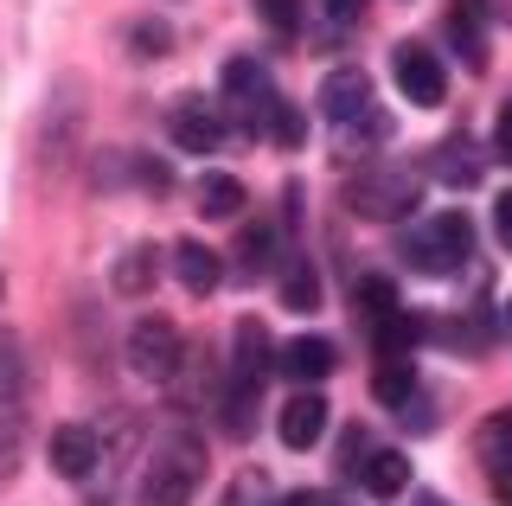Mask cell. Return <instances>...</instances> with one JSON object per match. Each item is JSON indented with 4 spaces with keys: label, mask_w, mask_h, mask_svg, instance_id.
<instances>
[{
    "label": "cell",
    "mask_w": 512,
    "mask_h": 506,
    "mask_svg": "<svg viewBox=\"0 0 512 506\" xmlns=\"http://www.w3.org/2000/svg\"><path fill=\"white\" fill-rule=\"evenodd\" d=\"M448 39H455V52H461L468 71L487 65V33H480V7L474 0H455V7H448Z\"/></svg>",
    "instance_id": "ac0fdd59"
},
{
    "label": "cell",
    "mask_w": 512,
    "mask_h": 506,
    "mask_svg": "<svg viewBox=\"0 0 512 506\" xmlns=\"http://www.w3.org/2000/svg\"><path fill=\"white\" fill-rule=\"evenodd\" d=\"M269 141H276V148H301V135H308V116H301V103H276L269 109V129H263Z\"/></svg>",
    "instance_id": "f1b7e54d"
},
{
    "label": "cell",
    "mask_w": 512,
    "mask_h": 506,
    "mask_svg": "<svg viewBox=\"0 0 512 506\" xmlns=\"http://www.w3.org/2000/svg\"><path fill=\"white\" fill-rule=\"evenodd\" d=\"M0 295H7V276H0Z\"/></svg>",
    "instance_id": "74e56055"
},
{
    "label": "cell",
    "mask_w": 512,
    "mask_h": 506,
    "mask_svg": "<svg viewBox=\"0 0 512 506\" xmlns=\"http://www.w3.org/2000/svg\"><path fill=\"white\" fill-rule=\"evenodd\" d=\"M506 321H512V302H506Z\"/></svg>",
    "instance_id": "f35d334b"
},
{
    "label": "cell",
    "mask_w": 512,
    "mask_h": 506,
    "mask_svg": "<svg viewBox=\"0 0 512 506\" xmlns=\"http://www.w3.org/2000/svg\"><path fill=\"white\" fill-rule=\"evenodd\" d=\"M474 455H480V474L500 500H512V410H493L487 423L474 430Z\"/></svg>",
    "instance_id": "30bf717a"
},
{
    "label": "cell",
    "mask_w": 512,
    "mask_h": 506,
    "mask_svg": "<svg viewBox=\"0 0 512 506\" xmlns=\"http://www.w3.org/2000/svg\"><path fill=\"white\" fill-rule=\"evenodd\" d=\"M429 173H436L442 186H461V193H468V186H480V154H474V141L468 135H455V141H442L436 148V161H429Z\"/></svg>",
    "instance_id": "2e32d148"
},
{
    "label": "cell",
    "mask_w": 512,
    "mask_h": 506,
    "mask_svg": "<svg viewBox=\"0 0 512 506\" xmlns=\"http://www.w3.org/2000/svg\"><path fill=\"white\" fill-rule=\"evenodd\" d=\"M359 308H365V321L397 314V308H404V302H397V282H391V276H365V282H359Z\"/></svg>",
    "instance_id": "f546056e"
},
{
    "label": "cell",
    "mask_w": 512,
    "mask_h": 506,
    "mask_svg": "<svg viewBox=\"0 0 512 506\" xmlns=\"http://www.w3.org/2000/svg\"><path fill=\"white\" fill-rule=\"evenodd\" d=\"M173 276H180V289H186V295H212V289H218V276H224V263H218V250H212V244L186 237V244H173Z\"/></svg>",
    "instance_id": "5bb4252c"
},
{
    "label": "cell",
    "mask_w": 512,
    "mask_h": 506,
    "mask_svg": "<svg viewBox=\"0 0 512 506\" xmlns=\"http://www.w3.org/2000/svg\"><path fill=\"white\" fill-rule=\"evenodd\" d=\"M391 77H397V90H404V103H416V109H436V103L448 97L442 58L429 52V45H416V39H404V45L391 52Z\"/></svg>",
    "instance_id": "8992f818"
},
{
    "label": "cell",
    "mask_w": 512,
    "mask_h": 506,
    "mask_svg": "<svg viewBox=\"0 0 512 506\" xmlns=\"http://www.w3.org/2000/svg\"><path fill=\"white\" fill-rule=\"evenodd\" d=\"M276 436H282V449H314V442L327 436V398H320V391H295V398L276 410Z\"/></svg>",
    "instance_id": "8fae6325"
},
{
    "label": "cell",
    "mask_w": 512,
    "mask_h": 506,
    "mask_svg": "<svg viewBox=\"0 0 512 506\" xmlns=\"http://www.w3.org/2000/svg\"><path fill=\"white\" fill-rule=\"evenodd\" d=\"M487 7H493V13H500V20L512 26V0H487Z\"/></svg>",
    "instance_id": "8d00e7d4"
},
{
    "label": "cell",
    "mask_w": 512,
    "mask_h": 506,
    "mask_svg": "<svg viewBox=\"0 0 512 506\" xmlns=\"http://www.w3.org/2000/svg\"><path fill=\"white\" fill-rule=\"evenodd\" d=\"M167 135H173V148H180V154H218L224 122H218V109H212V103L180 97V103L167 109Z\"/></svg>",
    "instance_id": "9c48e42d"
},
{
    "label": "cell",
    "mask_w": 512,
    "mask_h": 506,
    "mask_svg": "<svg viewBox=\"0 0 512 506\" xmlns=\"http://www.w3.org/2000/svg\"><path fill=\"white\" fill-rule=\"evenodd\" d=\"M320 13H327L333 26H352V20L365 13V0H320Z\"/></svg>",
    "instance_id": "d6a6232c"
},
{
    "label": "cell",
    "mask_w": 512,
    "mask_h": 506,
    "mask_svg": "<svg viewBox=\"0 0 512 506\" xmlns=\"http://www.w3.org/2000/svg\"><path fill=\"white\" fill-rule=\"evenodd\" d=\"M237 270H244L250 282L276 270V231L269 225H244V237H237Z\"/></svg>",
    "instance_id": "cb8c5ba5"
},
{
    "label": "cell",
    "mask_w": 512,
    "mask_h": 506,
    "mask_svg": "<svg viewBox=\"0 0 512 506\" xmlns=\"http://www.w3.org/2000/svg\"><path fill=\"white\" fill-rule=\"evenodd\" d=\"M20 462H26V430L13 410H0V494L20 481Z\"/></svg>",
    "instance_id": "4316f807"
},
{
    "label": "cell",
    "mask_w": 512,
    "mask_h": 506,
    "mask_svg": "<svg viewBox=\"0 0 512 506\" xmlns=\"http://www.w3.org/2000/svg\"><path fill=\"white\" fill-rule=\"evenodd\" d=\"M404 257H410V270H423V276H455L461 263L474 257V225H468V212H442V218H429L423 231H410Z\"/></svg>",
    "instance_id": "3957f363"
},
{
    "label": "cell",
    "mask_w": 512,
    "mask_h": 506,
    "mask_svg": "<svg viewBox=\"0 0 512 506\" xmlns=\"http://www.w3.org/2000/svg\"><path fill=\"white\" fill-rule=\"evenodd\" d=\"M224 430L231 436H250L256 430V378H231V391H224Z\"/></svg>",
    "instance_id": "484cf974"
},
{
    "label": "cell",
    "mask_w": 512,
    "mask_h": 506,
    "mask_svg": "<svg viewBox=\"0 0 512 506\" xmlns=\"http://www.w3.org/2000/svg\"><path fill=\"white\" fill-rule=\"evenodd\" d=\"M109 282H116V295H128V302H141V295L160 282V250L154 244H135L116 257V270H109Z\"/></svg>",
    "instance_id": "9a60e30c"
},
{
    "label": "cell",
    "mask_w": 512,
    "mask_h": 506,
    "mask_svg": "<svg viewBox=\"0 0 512 506\" xmlns=\"http://www.w3.org/2000/svg\"><path fill=\"white\" fill-rule=\"evenodd\" d=\"M359 481H365V494H378V500L404 494V487H410L404 449H372V455H365V468H359Z\"/></svg>",
    "instance_id": "d6986e66"
},
{
    "label": "cell",
    "mask_w": 512,
    "mask_h": 506,
    "mask_svg": "<svg viewBox=\"0 0 512 506\" xmlns=\"http://www.w3.org/2000/svg\"><path fill=\"white\" fill-rule=\"evenodd\" d=\"M231 346H237V378H256V385H263V372L276 366V359H269V334H263V321H237Z\"/></svg>",
    "instance_id": "603a6c76"
},
{
    "label": "cell",
    "mask_w": 512,
    "mask_h": 506,
    "mask_svg": "<svg viewBox=\"0 0 512 506\" xmlns=\"http://www.w3.org/2000/svg\"><path fill=\"white\" fill-rule=\"evenodd\" d=\"M493 154H500V161H512V97H506V109H500V122H493Z\"/></svg>",
    "instance_id": "836d02e7"
},
{
    "label": "cell",
    "mask_w": 512,
    "mask_h": 506,
    "mask_svg": "<svg viewBox=\"0 0 512 506\" xmlns=\"http://www.w3.org/2000/svg\"><path fill=\"white\" fill-rule=\"evenodd\" d=\"M282 302H288V308H301V314L320 308V276H314V263H308V257H288V263H282Z\"/></svg>",
    "instance_id": "d4e9b609"
},
{
    "label": "cell",
    "mask_w": 512,
    "mask_h": 506,
    "mask_svg": "<svg viewBox=\"0 0 512 506\" xmlns=\"http://www.w3.org/2000/svg\"><path fill=\"white\" fill-rule=\"evenodd\" d=\"M372 334H378V359H410V353H416V340H423L429 327L416 321V314L397 308V314H384V321H372Z\"/></svg>",
    "instance_id": "ffe728a7"
},
{
    "label": "cell",
    "mask_w": 512,
    "mask_h": 506,
    "mask_svg": "<svg viewBox=\"0 0 512 506\" xmlns=\"http://www.w3.org/2000/svg\"><path fill=\"white\" fill-rule=\"evenodd\" d=\"M423 205V167L410 161H365L346 180V212L372 218V225H397Z\"/></svg>",
    "instance_id": "6da1fadb"
},
{
    "label": "cell",
    "mask_w": 512,
    "mask_h": 506,
    "mask_svg": "<svg viewBox=\"0 0 512 506\" xmlns=\"http://www.w3.org/2000/svg\"><path fill=\"white\" fill-rule=\"evenodd\" d=\"M186 346H180V327L160 321V314H141L135 327H128V366L135 378H148V385H167L173 372H180Z\"/></svg>",
    "instance_id": "5b68a950"
},
{
    "label": "cell",
    "mask_w": 512,
    "mask_h": 506,
    "mask_svg": "<svg viewBox=\"0 0 512 506\" xmlns=\"http://www.w3.org/2000/svg\"><path fill=\"white\" fill-rule=\"evenodd\" d=\"M372 398L404 410V398H416V359H378L372 366Z\"/></svg>",
    "instance_id": "44dd1931"
},
{
    "label": "cell",
    "mask_w": 512,
    "mask_h": 506,
    "mask_svg": "<svg viewBox=\"0 0 512 506\" xmlns=\"http://www.w3.org/2000/svg\"><path fill=\"white\" fill-rule=\"evenodd\" d=\"M77 141H84V84H77V77H58L52 103H45V122H39V167L58 173L77 154Z\"/></svg>",
    "instance_id": "277c9868"
},
{
    "label": "cell",
    "mask_w": 512,
    "mask_h": 506,
    "mask_svg": "<svg viewBox=\"0 0 512 506\" xmlns=\"http://www.w3.org/2000/svg\"><path fill=\"white\" fill-rule=\"evenodd\" d=\"M96 462H103V436L84 430V423H64V430L52 436V468L64 474V481H90Z\"/></svg>",
    "instance_id": "4fadbf2b"
},
{
    "label": "cell",
    "mask_w": 512,
    "mask_h": 506,
    "mask_svg": "<svg viewBox=\"0 0 512 506\" xmlns=\"http://www.w3.org/2000/svg\"><path fill=\"white\" fill-rule=\"evenodd\" d=\"M282 506H340V500H333V494H320V487H308V494H288Z\"/></svg>",
    "instance_id": "d590c367"
},
{
    "label": "cell",
    "mask_w": 512,
    "mask_h": 506,
    "mask_svg": "<svg viewBox=\"0 0 512 506\" xmlns=\"http://www.w3.org/2000/svg\"><path fill=\"white\" fill-rule=\"evenodd\" d=\"M192 199H199V218H237V205H244V186H237L231 173H199Z\"/></svg>",
    "instance_id": "7402d4cb"
},
{
    "label": "cell",
    "mask_w": 512,
    "mask_h": 506,
    "mask_svg": "<svg viewBox=\"0 0 512 506\" xmlns=\"http://www.w3.org/2000/svg\"><path fill=\"white\" fill-rule=\"evenodd\" d=\"M276 366L295 378V385H320V378L340 366V346H333L327 334H301V340H288L276 353Z\"/></svg>",
    "instance_id": "7c38bea8"
},
{
    "label": "cell",
    "mask_w": 512,
    "mask_h": 506,
    "mask_svg": "<svg viewBox=\"0 0 512 506\" xmlns=\"http://www.w3.org/2000/svg\"><path fill=\"white\" fill-rule=\"evenodd\" d=\"M320 116H327L333 129H352V122L378 116V109H372V77H365L359 65L327 71V77H320Z\"/></svg>",
    "instance_id": "52a82bcc"
},
{
    "label": "cell",
    "mask_w": 512,
    "mask_h": 506,
    "mask_svg": "<svg viewBox=\"0 0 512 506\" xmlns=\"http://www.w3.org/2000/svg\"><path fill=\"white\" fill-rule=\"evenodd\" d=\"M167 45H173V33H167V20H135L128 26V58H167Z\"/></svg>",
    "instance_id": "83f0119b"
},
{
    "label": "cell",
    "mask_w": 512,
    "mask_h": 506,
    "mask_svg": "<svg viewBox=\"0 0 512 506\" xmlns=\"http://www.w3.org/2000/svg\"><path fill=\"white\" fill-rule=\"evenodd\" d=\"M256 20H263L269 26V33H295V26H301V0H256Z\"/></svg>",
    "instance_id": "4dcf8cb0"
},
{
    "label": "cell",
    "mask_w": 512,
    "mask_h": 506,
    "mask_svg": "<svg viewBox=\"0 0 512 506\" xmlns=\"http://www.w3.org/2000/svg\"><path fill=\"white\" fill-rule=\"evenodd\" d=\"M493 237H500V244L512 250V193H500V199H493Z\"/></svg>",
    "instance_id": "e575fe53"
},
{
    "label": "cell",
    "mask_w": 512,
    "mask_h": 506,
    "mask_svg": "<svg viewBox=\"0 0 512 506\" xmlns=\"http://www.w3.org/2000/svg\"><path fill=\"white\" fill-rule=\"evenodd\" d=\"M224 97L237 103V116H244V129H269V109H276V84H269V71L256 65V58H231L224 65Z\"/></svg>",
    "instance_id": "ba28073f"
},
{
    "label": "cell",
    "mask_w": 512,
    "mask_h": 506,
    "mask_svg": "<svg viewBox=\"0 0 512 506\" xmlns=\"http://www.w3.org/2000/svg\"><path fill=\"white\" fill-rule=\"evenodd\" d=\"M205 481V449L199 436H167L141 468V506H192Z\"/></svg>",
    "instance_id": "7a4b0ae2"
},
{
    "label": "cell",
    "mask_w": 512,
    "mask_h": 506,
    "mask_svg": "<svg viewBox=\"0 0 512 506\" xmlns=\"http://www.w3.org/2000/svg\"><path fill=\"white\" fill-rule=\"evenodd\" d=\"M128 173H135V186H148V193H167V186H173L167 161H148V154H135V161H128Z\"/></svg>",
    "instance_id": "1f68e13d"
},
{
    "label": "cell",
    "mask_w": 512,
    "mask_h": 506,
    "mask_svg": "<svg viewBox=\"0 0 512 506\" xmlns=\"http://www.w3.org/2000/svg\"><path fill=\"white\" fill-rule=\"evenodd\" d=\"M32 391V359H26V340L13 327H0V404H20Z\"/></svg>",
    "instance_id": "e0dca14e"
}]
</instances>
